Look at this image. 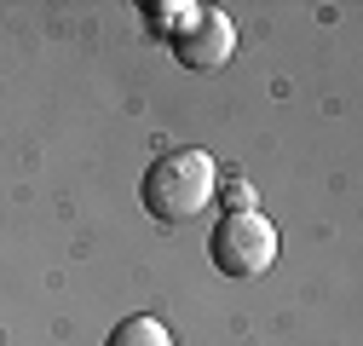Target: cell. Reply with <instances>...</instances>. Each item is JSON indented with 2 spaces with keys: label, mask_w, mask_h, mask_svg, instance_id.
Wrapping results in <instances>:
<instances>
[{
  "label": "cell",
  "mask_w": 363,
  "mask_h": 346,
  "mask_svg": "<svg viewBox=\"0 0 363 346\" xmlns=\"http://www.w3.org/2000/svg\"><path fill=\"white\" fill-rule=\"evenodd\" d=\"M145 208H150V220L162 225H185L196 220V213L213 202V156L208 150H167L145 167V185H139Z\"/></svg>",
  "instance_id": "1"
},
{
  "label": "cell",
  "mask_w": 363,
  "mask_h": 346,
  "mask_svg": "<svg viewBox=\"0 0 363 346\" xmlns=\"http://www.w3.org/2000/svg\"><path fill=\"white\" fill-rule=\"evenodd\" d=\"M208 248H213V266L225 277H259V272H271V260H277V225H271L265 213H254V208L225 213Z\"/></svg>",
  "instance_id": "2"
},
{
  "label": "cell",
  "mask_w": 363,
  "mask_h": 346,
  "mask_svg": "<svg viewBox=\"0 0 363 346\" xmlns=\"http://www.w3.org/2000/svg\"><path fill=\"white\" fill-rule=\"evenodd\" d=\"M173 52L185 58L191 69H219L225 58L237 52V23L225 18L219 6H196V18L173 35Z\"/></svg>",
  "instance_id": "3"
},
{
  "label": "cell",
  "mask_w": 363,
  "mask_h": 346,
  "mask_svg": "<svg viewBox=\"0 0 363 346\" xmlns=\"http://www.w3.org/2000/svg\"><path fill=\"white\" fill-rule=\"evenodd\" d=\"M104 346H173V335H167V323H162V318H145V312H139V318L116 323Z\"/></svg>",
  "instance_id": "4"
}]
</instances>
